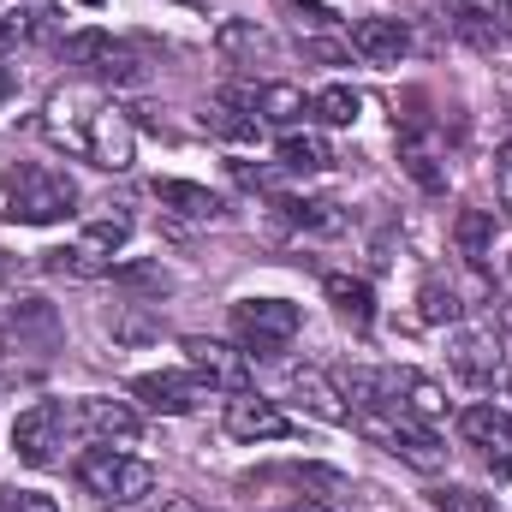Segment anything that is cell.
I'll return each instance as SVG.
<instances>
[{
	"mask_svg": "<svg viewBox=\"0 0 512 512\" xmlns=\"http://www.w3.org/2000/svg\"><path fill=\"white\" fill-rule=\"evenodd\" d=\"M358 429L370 441H382L393 459L417 465V471H441L447 465V447H441V435L429 423H411V417H358Z\"/></svg>",
	"mask_w": 512,
	"mask_h": 512,
	"instance_id": "ba28073f",
	"label": "cell"
},
{
	"mask_svg": "<svg viewBox=\"0 0 512 512\" xmlns=\"http://www.w3.org/2000/svg\"><path fill=\"white\" fill-rule=\"evenodd\" d=\"M155 197H161L173 215H185V221H215V215H221V197L203 191V185H191V179H155Z\"/></svg>",
	"mask_w": 512,
	"mask_h": 512,
	"instance_id": "ac0fdd59",
	"label": "cell"
},
{
	"mask_svg": "<svg viewBox=\"0 0 512 512\" xmlns=\"http://www.w3.org/2000/svg\"><path fill=\"white\" fill-rule=\"evenodd\" d=\"M507 18H512V6H507Z\"/></svg>",
	"mask_w": 512,
	"mask_h": 512,
	"instance_id": "ab89813d",
	"label": "cell"
},
{
	"mask_svg": "<svg viewBox=\"0 0 512 512\" xmlns=\"http://www.w3.org/2000/svg\"><path fill=\"white\" fill-rule=\"evenodd\" d=\"M447 364H453V376H459V382L489 387L495 376H501V340H495V328H465V334H453Z\"/></svg>",
	"mask_w": 512,
	"mask_h": 512,
	"instance_id": "9a60e30c",
	"label": "cell"
},
{
	"mask_svg": "<svg viewBox=\"0 0 512 512\" xmlns=\"http://www.w3.org/2000/svg\"><path fill=\"white\" fill-rule=\"evenodd\" d=\"M358 114H364V96H358V90H346V84H328V90H316V96H310V120H316V126L346 131V126H358Z\"/></svg>",
	"mask_w": 512,
	"mask_h": 512,
	"instance_id": "7402d4cb",
	"label": "cell"
},
{
	"mask_svg": "<svg viewBox=\"0 0 512 512\" xmlns=\"http://www.w3.org/2000/svg\"><path fill=\"white\" fill-rule=\"evenodd\" d=\"M36 30H42V18H36L30 6H0V60L24 54V48L36 42Z\"/></svg>",
	"mask_w": 512,
	"mask_h": 512,
	"instance_id": "d4e9b609",
	"label": "cell"
},
{
	"mask_svg": "<svg viewBox=\"0 0 512 512\" xmlns=\"http://www.w3.org/2000/svg\"><path fill=\"white\" fill-rule=\"evenodd\" d=\"M72 423L90 435V441H102V447H131L137 441V411H131L126 399H102V393H90V399H78L72 405Z\"/></svg>",
	"mask_w": 512,
	"mask_h": 512,
	"instance_id": "5bb4252c",
	"label": "cell"
},
{
	"mask_svg": "<svg viewBox=\"0 0 512 512\" xmlns=\"http://www.w3.org/2000/svg\"><path fill=\"white\" fill-rule=\"evenodd\" d=\"M495 185H501V209L512 215V137L501 143V155H495Z\"/></svg>",
	"mask_w": 512,
	"mask_h": 512,
	"instance_id": "4dcf8cb0",
	"label": "cell"
},
{
	"mask_svg": "<svg viewBox=\"0 0 512 512\" xmlns=\"http://www.w3.org/2000/svg\"><path fill=\"white\" fill-rule=\"evenodd\" d=\"M131 399H143L161 417H191L209 399V387L197 376H185V370H149V376H131Z\"/></svg>",
	"mask_w": 512,
	"mask_h": 512,
	"instance_id": "7c38bea8",
	"label": "cell"
},
{
	"mask_svg": "<svg viewBox=\"0 0 512 512\" xmlns=\"http://www.w3.org/2000/svg\"><path fill=\"white\" fill-rule=\"evenodd\" d=\"M304 54H316V60H328V66L346 60V48H334V42H304Z\"/></svg>",
	"mask_w": 512,
	"mask_h": 512,
	"instance_id": "1f68e13d",
	"label": "cell"
},
{
	"mask_svg": "<svg viewBox=\"0 0 512 512\" xmlns=\"http://www.w3.org/2000/svg\"><path fill=\"white\" fill-rule=\"evenodd\" d=\"M221 429L233 435V441H286L298 423L274 405V399H262L256 387L245 393H227V411H221Z\"/></svg>",
	"mask_w": 512,
	"mask_h": 512,
	"instance_id": "30bf717a",
	"label": "cell"
},
{
	"mask_svg": "<svg viewBox=\"0 0 512 512\" xmlns=\"http://www.w3.org/2000/svg\"><path fill=\"white\" fill-rule=\"evenodd\" d=\"M0 512H60V507L36 489H0Z\"/></svg>",
	"mask_w": 512,
	"mask_h": 512,
	"instance_id": "83f0119b",
	"label": "cell"
},
{
	"mask_svg": "<svg viewBox=\"0 0 512 512\" xmlns=\"http://www.w3.org/2000/svg\"><path fill=\"white\" fill-rule=\"evenodd\" d=\"M447 12H453L465 30H483V24L501 18V0H447Z\"/></svg>",
	"mask_w": 512,
	"mask_h": 512,
	"instance_id": "4316f807",
	"label": "cell"
},
{
	"mask_svg": "<svg viewBox=\"0 0 512 512\" xmlns=\"http://www.w3.org/2000/svg\"><path fill=\"white\" fill-rule=\"evenodd\" d=\"M60 54H66V66H78L90 84H102V90H137L143 78H149V66H143V54L120 42V36H108V30H78V36H66L60 42Z\"/></svg>",
	"mask_w": 512,
	"mask_h": 512,
	"instance_id": "3957f363",
	"label": "cell"
},
{
	"mask_svg": "<svg viewBox=\"0 0 512 512\" xmlns=\"http://www.w3.org/2000/svg\"><path fill=\"white\" fill-rule=\"evenodd\" d=\"M78 483H84L96 501H108V507H137V501L155 495V465L131 459L120 447H90V453L78 459Z\"/></svg>",
	"mask_w": 512,
	"mask_h": 512,
	"instance_id": "277c9868",
	"label": "cell"
},
{
	"mask_svg": "<svg viewBox=\"0 0 512 512\" xmlns=\"http://www.w3.org/2000/svg\"><path fill=\"white\" fill-rule=\"evenodd\" d=\"M66 423H72V411L60 405V399H36V405H24L18 411V423H12V453H18V465H54L60 459V441H66Z\"/></svg>",
	"mask_w": 512,
	"mask_h": 512,
	"instance_id": "52a82bcc",
	"label": "cell"
},
{
	"mask_svg": "<svg viewBox=\"0 0 512 512\" xmlns=\"http://www.w3.org/2000/svg\"><path fill=\"white\" fill-rule=\"evenodd\" d=\"M167 512H215V507H197L191 495H173V501H167Z\"/></svg>",
	"mask_w": 512,
	"mask_h": 512,
	"instance_id": "d6a6232c",
	"label": "cell"
},
{
	"mask_svg": "<svg viewBox=\"0 0 512 512\" xmlns=\"http://www.w3.org/2000/svg\"><path fill=\"white\" fill-rule=\"evenodd\" d=\"M12 274H18V262H12V256L0 251V280H12Z\"/></svg>",
	"mask_w": 512,
	"mask_h": 512,
	"instance_id": "e575fe53",
	"label": "cell"
},
{
	"mask_svg": "<svg viewBox=\"0 0 512 512\" xmlns=\"http://www.w3.org/2000/svg\"><path fill=\"white\" fill-rule=\"evenodd\" d=\"M459 435H465L471 447H483V453H489L495 477H507V471H512V411H507V405H495V399L465 405V411H459Z\"/></svg>",
	"mask_w": 512,
	"mask_h": 512,
	"instance_id": "8fae6325",
	"label": "cell"
},
{
	"mask_svg": "<svg viewBox=\"0 0 512 512\" xmlns=\"http://www.w3.org/2000/svg\"><path fill=\"white\" fill-rule=\"evenodd\" d=\"M131 239V215H96L84 233H78V245H66V251H48V268L54 274H72V280H96V274H108L114 268V256L120 245Z\"/></svg>",
	"mask_w": 512,
	"mask_h": 512,
	"instance_id": "5b68a950",
	"label": "cell"
},
{
	"mask_svg": "<svg viewBox=\"0 0 512 512\" xmlns=\"http://www.w3.org/2000/svg\"><path fill=\"white\" fill-rule=\"evenodd\" d=\"M215 48H221L227 60L256 66V60H268V54H274V36H268V30H256L251 18H227V24H221V36H215Z\"/></svg>",
	"mask_w": 512,
	"mask_h": 512,
	"instance_id": "ffe728a7",
	"label": "cell"
},
{
	"mask_svg": "<svg viewBox=\"0 0 512 512\" xmlns=\"http://www.w3.org/2000/svg\"><path fill=\"white\" fill-rule=\"evenodd\" d=\"M453 239H459V251L471 256L477 268H489L495 262V215L489 209H465L459 227H453Z\"/></svg>",
	"mask_w": 512,
	"mask_h": 512,
	"instance_id": "cb8c5ba5",
	"label": "cell"
},
{
	"mask_svg": "<svg viewBox=\"0 0 512 512\" xmlns=\"http://www.w3.org/2000/svg\"><path fill=\"white\" fill-rule=\"evenodd\" d=\"M42 137L78 161L108 167V173H126L137 155V131H131L126 108H114L96 90H54L42 108Z\"/></svg>",
	"mask_w": 512,
	"mask_h": 512,
	"instance_id": "6da1fadb",
	"label": "cell"
},
{
	"mask_svg": "<svg viewBox=\"0 0 512 512\" xmlns=\"http://www.w3.org/2000/svg\"><path fill=\"white\" fill-rule=\"evenodd\" d=\"M6 90H12V84H6V72H0V102H6Z\"/></svg>",
	"mask_w": 512,
	"mask_h": 512,
	"instance_id": "d590c367",
	"label": "cell"
},
{
	"mask_svg": "<svg viewBox=\"0 0 512 512\" xmlns=\"http://www.w3.org/2000/svg\"><path fill=\"white\" fill-rule=\"evenodd\" d=\"M0 191H6V221H18V227H54L78 209L72 173H60L48 161H12L0 173Z\"/></svg>",
	"mask_w": 512,
	"mask_h": 512,
	"instance_id": "7a4b0ae2",
	"label": "cell"
},
{
	"mask_svg": "<svg viewBox=\"0 0 512 512\" xmlns=\"http://www.w3.org/2000/svg\"><path fill=\"white\" fill-rule=\"evenodd\" d=\"M286 387H292V399L316 417V423H352V405H346V393H340V382H328L322 370H310V364H298L292 376H286Z\"/></svg>",
	"mask_w": 512,
	"mask_h": 512,
	"instance_id": "e0dca14e",
	"label": "cell"
},
{
	"mask_svg": "<svg viewBox=\"0 0 512 512\" xmlns=\"http://www.w3.org/2000/svg\"><path fill=\"white\" fill-rule=\"evenodd\" d=\"M233 328H239V340H245L251 358H274V352H286L298 340L304 316L286 298H239L233 304Z\"/></svg>",
	"mask_w": 512,
	"mask_h": 512,
	"instance_id": "8992f818",
	"label": "cell"
},
{
	"mask_svg": "<svg viewBox=\"0 0 512 512\" xmlns=\"http://www.w3.org/2000/svg\"><path fill=\"white\" fill-rule=\"evenodd\" d=\"M78 6H102V0H78Z\"/></svg>",
	"mask_w": 512,
	"mask_h": 512,
	"instance_id": "f35d334b",
	"label": "cell"
},
{
	"mask_svg": "<svg viewBox=\"0 0 512 512\" xmlns=\"http://www.w3.org/2000/svg\"><path fill=\"white\" fill-rule=\"evenodd\" d=\"M328 298H334V310L364 334L370 322H376V292H370V280H352V274H328Z\"/></svg>",
	"mask_w": 512,
	"mask_h": 512,
	"instance_id": "d6986e66",
	"label": "cell"
},
{
	"mask_svg": "<svg viewBox=\"0 0 512 512\" xmlns=\"http://www.w3.org/2000/svg\"><path fill=\"white\" fill-rule=\"evenodd\" d=\"M179 346H185V364L203 387H215V393H245L251 387V352H239L227 340H203V334H191Z\"/></svg>",
	"mask_w": 512,
	"mask_h": 512,
	"instance_id": "9c48e42d",
	"label": "cell"
},
{
	"mask_svg": "<svg viewBox=\"0 0 512 512\" xmlns=\"http://www.w3.org/2000/svg\"><path fill=\"white\" fill-rule=\"evenodd\" d=\"M274 512H334V507H322V501H292V507H274Z\"/></svg>",
	"mask_w": 512,
	"mask_h": 512,
	"instance_id": "836d02e7",
	"label": "cell"
},
{
	"mask_svg": "<svg viewBox=\"0 0 512 512\" xmlns=\"http://www.w3.org/2000/svg\"><path fill=\"white\" fill-rule=\"evenodd\" d=\"M221 96H233L239 108H251L262 126H280V131H292L310 114V96L298 84H227Z\"/></svg>",
	"mask_w": 512,
	"mask_h": 512,
	"instance_id": "4fadbf2b",
	"label": "cell"
},
{
	"mask_svg": "<svg viewBox=\"0 0 512 512\" xmlns=\"http://www.w3.org/2000/svg\"><path fill=\"white\" fill-rule=\"evenodd\" d=\"M203 126L215 131V137H233V143H256V137H262V120H256L251 108H239L233 96H215V102L203 108Z\"/></svg>",
	"mask_w": 512,
	"mask_h": 512,
	"instance_id": "44dd1931",
	"label": "cell"
},
{
	"mask_svg": "<svg viewBox=\"0 0 512 512\" xmlns=\"http://www.w3.org/2000/svg\"><path fill=\"white\" fill-rule=\"evenodd\" d=\"M352 54L370 66H399L411 54V24L405 18H358L352 24Z\"/></svg>",
	"mask_w": 512,
	"mask_h": 512,
	"instance_id": "2e32d148",
	"label": "cell"
},
{
	"mask_svg": "<svg viewBox=\"0 0 512 512\" xmlns=\"http://www.w3.org/2000/svg\"><path fill=\"white\" fill-rule=\"evenodd\" d=\"M417 316L423 322H459V292L453 286H441V280H423V292H417Z\"/></svg>",
	"mask_w": 512,
	"mask_h": 512,
	"instance_id": "484cf974",
	"label": "cell"
},
{
	"mask_svg": "<svg viewBox=\"0 0 512 512\" xmlns=\"http://www.w3.org/2000/svg\"><path fill=\"white\" fill-rule=\"evenodd\" d=\"M334 161V149L316 131H280V167L286 173H322Z\"/></svg>",
	"mask_w": 512,
	"mask_h": 512,
	"instance_id": "603a6c76",
	"label": "cell"
},
{
	"mask_svg": "<svg viewBox=\"0 0 512 512\" xmlns=\"http://www.w3.org/2000/svg\"><path fill=\"white\" fill-rule=\"evenodd\" d=\"M435 512H489V501L471 489H435Z\"/></svg>",
	"mask_w": 512,
	"mask_h": 512,
	"instance_id": "f1b7e54d",
	"label": "cell"
},
{
	"mask_svg": "<svg viewBox=\"0 0 512 512\" xmlns=\"http://www.w3.org/2000/svg\"><path fill=\"white\" fill-rule=\"evenodd\" d=\"M6 387H12V376H0V393H6Z\"/></svg>",
	"mask_w": 512,
	"mask_h": 512,
	"instance_id": "74e56055",
	"label": "cell"
},
{
	"mask_svg": "<svg viewBox=\"0 0 512 512\" xmlns=\"http://www.w3.org/2000/svg\"><path fill=\"white\" fill-rule=\"evenodd\" d=\"M280 6H286V12H292L298 24H310V30H322V24H334V12H328V6H316V0H280Z\"/></svg>",
	"mask_w": 512,
	"mask_h": 512,
	"instance_id": "f546056e",
	"label": "cell"
},
{
	"mask_svg": "<svg viewBox=\"0 0 512 512\" xmlns=\"http://www.w3.org/2000/svg\"><path fill=\"white\" fill-rule=\"evenodd\" d=\"M185 6H215V0H185Z\"/></svg>",
	"mask_w": 512,
	"mask_h": 512,
	"instance_id": "8d00e7d4",
	"label": "cell"
}]
</instances>
